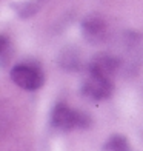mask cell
<instances>
[{
  "mask_svg": "<svg viewBox=\"0 0 143 151\" xmlns=\"http://www.w3.org/2000/svg\"><path fill=\"white\" fill-rule=\"evenodd\" d=\"M12 82L26 91H36L42 88L45 82V76L39 66L29 63H19L11 70Z\"/></svg>",
  "mask_w": 143,
  "mask_h": 151,
  "instance_id": "7a4b0ae2",
  "label": "cell"
},
{
  "mask_svg": "<svg viewBox=\"0 0 143 151\" xmlns=\"http://www.w3.org/2000/svg\"><path fill=\"white\" fill-rule=\"evenodd\" d=\"M85 97L91 99V100H105L112 94V82L111 77L102 74H94L91 73L89 77L85 80L83 88H82Z\"/></svg>",
  "mask_w": 143,
  "mask_h": 151,
  "instance_id": "3957f363",
  "label": "cell"
},
{
  "mask_svg": "<svg viewBox=\"0 0 143 151\" xmlns=\"http://www.w3.org/2000/svg\"><path fill=\"white\" fill-rule=\"evenodd\" d=\"M115 62L111 57H106V56H100V57H95L91 63V73L94 74H102V76H106V77H111L115 71Z\"/></svg>",
  "mask_w": 143,
  "mask_h": 151,
  "instance_id": "277c9868",
  "label": "cell"
},
{
  "mask_svg": "<svg viewBox=\"0 0 143 151\" xmlns=\"http://www.w3.org/2000/svg\"><path fill=\"white\" fill-rule=\"evenodd\" d=\"M105 151H131L129 148V143L126 140L125 136H112L108 139V142L105 143L103 147Z\"/></svg>",
  "mask_w": 143,
  "mask_h": 151,
  "instance_id": "5b68a950",
  "label": "cell"
},
{
  "mask_svg": "<svg viewBox=\"0 0 143 151\" xmlns=\"http://www.w3.org/2000/svg\"><path fill=\"white\" fill-rule=\"evenodd\" d=\"M103 29L100 26V23H99V20H89V22H86L85 23V34L88 37H100V31Z\"/></svg>",
  "mask_w": 143,
  "mask_h": 151,
  "instance_id": "8992f818",
  "label": "cell"
},
{
  "mask_svg": "<svg viewBox=\"0 0 143 151\" xmlns=\"http://www.w3.org/2000/svg\"><path fill=\"white\" fill-rule=\"evenodd\" d=\"M51 123L62 131H71V129L77 128H88L91 125L89 116L79 111V109H72L65 104H59L51 114Z\"/></svg>",
  "mask_w": 143,
  "mask_h": 151,
  "instance_id": "6da1fadb",
  "label": "cell"
}]
</instances>
